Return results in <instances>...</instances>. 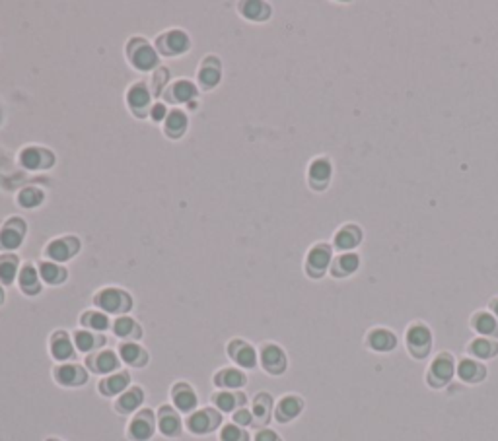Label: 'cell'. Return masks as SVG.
<instances>
[{"label":"cell","instance_id":"cell-5","mask_svg":"<svg viewBox=\"0 0 498 441\" xmlns=\"http://www.w3.org/2000/svg\"><path fill=\"white\" fill-rule=\"evenodd\" d=\"M331 247L329 245H315L308 253V272L310 276H323V272L327 270V267L331 265Z\"/></svg>","mask_w":498,"mask_h":441},{"label":"cell","instance_id":"cell-17","mask_svg":"<svg viewBox=\"0 0 498 441\" xmlns=\"http://www.w3.org/2000/svg\"><path fill=\"white\" fill-rule=\"evenodd\" d=\"M232 354L238 364H241L243 368H253L255 366V352L251 346L248 344H239V342H234L232 344Z\"/></svg>","mask_w":498,"mask_h":441},{"label":"cell","instance_id":"cell-39","mask_svg":"<svg viewBox=\"0 0 498 441\" xmlns=\"http://www.w3.org/2000/svg\"><path fill=\"white\" fill-rule=\"evenodd\" d=\"M269 409H270L269 397H267V395L257 397V400H255V414H257V418L267 420V418H269Z\"/></svg>","mask_w":498,"mask_h":441},{"label":"cell","instance_id":"cell-23","mask_svg":"<svg viewBox=\"0 0 498 441\" xmlns=\"http://www.w3.org/2000/svg\"><path fill=\"white\" fill-rule=\"evenodd\" d=\"M218 385H226V387H241L246 383V375L236 370L222 371L216 377Z\"/></svg>","mask_w":498,"mask_h":441},{"label":"cell","instance_id":"cell-1","mask_svg":"<svg viewBox=\"0 0 498 441\" xmlns=\"http://www.w3.org/2000/svg\"><path fill=\"white\" fill-rule=\"evenodd\" d=\"M456 358L450 352H440L426 371V383L432 389H444L456 375Z\"/></svg>","mask_w":498,"mask_h":441},{"label":"cell","instance_id":"cell-6","mask_svg":"<svg viewBox=\"0 0 498 441\" xmlns=\"http://www.w3.org/2000/svg\"><path fill=\"white\" fill-rule=\"evenodd\" d=\"M471 328L477 332L479 337H487V339L498 340V319L490 311H477L471 315L469 321Z\"/></svg>","mask_w":498,"mask_h":441},{"label":"cell","instance_id":"cell-12","mask_svg":"<svg viewBox=\"0 0 498 441\" xmlns=\"http://www.w3.org/2000/svg\"><path fill=\"white\" fill-rule=\"evenodd\" d=\"M304 409V402L298 397H284L279 402V409H277V420L279 422H288L292 418H296Z\"/></svg>","mask_w":498,"mask_h":441},{"label":"cell","instance_id":"cell-2","mask_svg":"<svg viewBox=\"0 0 498 441\" xmlns=\"http://www.w3.org/2000/svg\"><path fill=\"white\" fill-rule=\"evenodd\" d=\"M405 344H407L409 354L415 359L428 358V354L432 352V330L428 328V325L416 321L407 328Z\"/></svg>","mask_w":498,"mask_h":441},{"label":"cell","instance_id":"cell-26","mask_svg":"<svg viewBox=\"0 0 498 441\" xmlns=\"http://www.w3.org/2000/svg\"><path fill=\"white\" fill-rule=\"evenodd\" d=\"M129 385V375L127 373H119V375H113L109 379L105 381L102 385V389L105 391V395H115V393H121Z\"/></svg>","mask_w":498,"mask_h":441},{"label":"cell","instance_id":"cell-41","mask_svg":"<svg viewBox=\"0 0 498 441\" xmlns=\"http://www.w3.org/2000/svg\"><path fill=\"white\" fill-rule=\"evenodd\" d=\"M222 441H248V435L236 426H226L222 430Z\"/></svg>","mask_w":498,"mask_h":441},{"label":"cell","instance_id":"cell-35","mask_svg":"<svg viewBox=\"0 0 498 441\" xmlns=\"http://www.w3.org/2000/svg\"><path fill=\"white\" fill-rule=\"evenodd\" d=\"M14 274H16V263H14V259L0 261V280H2L4 284H10L12 280H14Z\"/></svg>","mask_w":498,"mask_h":441},{"label":"cell","instance_id":"cell-7","mask_svg":"<svg viewBox=\"0 0 498 441\" xmlns=\"http://www.w3.org/2000/svg\"><path fill=\"white\" fill-rule=\"evenodd\" d=\"M360 241H362V229L354 224H347L335 234V247L347 253H351L354 247L360 245Z\"/></svg>","mask_w":498,"mask_h":441},{"label":"cell","instance_id":"cell-47","mask_svg":"<svg viewBox=\"0 0 498 441\" xmlns=\"http://www.w3.org/2000/svg\"><path fill=\"white\" fill-rule=\"evenodd\" d=\"M236 422H238V424H243V426H246V424H249V422H251V416H249V412L248 411H239L238 414H236Z\"/></svg>","mask_w":498,"mask_h":441},{"label":"cell","instance_id":"cell-32","mask_svg":"<svg viewBox=\"0 0 498 441\" xmlns=\"http://www.w3.org/2000/svg\"><path fill=\"white\" fill-rule=\"evenodd\" d=\"M42 276L51 282V284H57V282H62L64 280V270L59 267H55L53 263H45L42 265Z\"/></svg>","mask_w":498,"mask_h":441},{"label":"cell","instance_id":"cell-21","mask_svg":"<svg viewBox=\"0 0 498 441\" xmlns=\"http://www.w3.org/2000/svg\"><path fill=\"white\" fill-rule=\"evenodd\" d=\"M121 358L127 362V364H135V366H140L145 364V352L138 348L136 344H123L121 346Z\"/></svg>","mask_w":498,"mask_h":441},{"label":"cell","instance_id":"cell-46","mask_svg":"<svg viewBox=\"0 0 498 441\" xmlns=\"http://www.w3.org/2000/svg\"><path fill=\"white\" fill-rule=\"evenodd\" d=\"M255 441H280V440H279V435H277L275 431L263 430V431H259V433H257Z\"/></svg>","mask_w":498,"mask_h":441},{"label":"cell","instance_id":"cell-29","mask_svg":"<svg viewBox=\"0 0 498 441\" xmlns=\"http://www.w3.org/2000/svg\"><path fill=\"white\" fill-rule=\"evenodd\" d=\"M160 430L164 431L166 435H174V433H177V431H179V420H177L176 414H172L169 411H162Z\"/></svg>","mask_w":498,"mask_h":441},{"label":"cell","instance_id":"cell-40","mask_svg":"<svg viewBox=\"0 0 498 441\" xmlns=\"http://www.w3.org/2000/svg\"><path fill=\"white\" fill-rule=\"evenodd\" d=\"M84 323L90 325V327L98 328V330L107 328V317L102 315V313H88V315H84Z\"/></svg>","mask_w":498,"mask_h":441},{"label":"cell","instance_id":"cell-19","mask_svg":"<svg viewBox=\"0 0 498 441\" xmlns=\"http://www.w3.org/2000/svg\"><path fill=\"white\" fill-rule=\"evenodd\" d=\"M146 414H148V412H145V416L136 418V420L131 424V435L138 441H145L152 435V424H150V418L146 420Z\"/></svg>","mask_w":498,"mask_h":441},{"label":"cell","instance_id":"cell-8","mask_svg":"<svg viewBox=\"0 0 498 441\" xmlns=\"http://www.w3.org/2000/svg\"><path fill=\"white\" fill-rule=\"evenodd\" d=\"M467 352L479 362H485V359H492L498 356V340L487 339V337H477L469 342Z\"/></svg>","mask_w":498,"mask_h":441},{"label":"cell","instance_id":"cell-22","mask_svg":"<svg viewBox=\"0 0 498 441\" xmlns=\"http://www.w3.org/2000/svg\"><path fill=\"white\" fill-rule=\"evenodd\" d=\"M53 356L57 359H66L73 356V346H71V340L66 339L64 335H59L57 339L53 340Z\"/></svg>","mask_w":498,"mask_h":441},{"label":"cell","instance_id":"cell-18","mask_svg":"<svg viewBox=\"0 0 498 441\" xmlns=\"http://www.w3.org/2000/svg\"><path fill=\"white\" fill-rule=\"evenodd\" d=\"M158 61V57H156V53L148 47V45H142V47H138L135 53V57H133V62H135L136 66L140 68V71H148V68H152Z\"/></svg>","mask_w":498,"mask_h":441},{"label":"cell","instance_id":"cell-31","mask_svg":"<svg viewBox=\"0 0 498 441\" xmlns=\"http://www.w3.org/2000/svg\"><path fill=\"white\" fill-rule=\"evenodd\" d=\"M117 368V358H115L113 352H102L98 358H95V370L107 373Z\"/></svg>","mask_w":498,"mask_h":441},{"label":"cell","instance_id":"cell-9","mask_svg":"<svg viewBox=\"0 0 498 441\" xmlns=\"http://www.w3.org/2000/svg\"><path fill=\"white\" fill-rule=\"evenodd\" d=\"M261 362H263V368L269 371V373H282L286 370V356L284 352L275 346V344H269L263 348V354H261Z\"/></svg>","mask_w":498,"mask_h":441},{"label":"cell","instance_id":"cell-49","mask_svg":"<svg viewBox=\"0 0 498 441\" xmlns=\"http://www.w3.org/2000/svg\"><path fill=\"white\" fill-rule=\"evenodd\" d=\"M488 309H490V313L498 319V298H492L488 301Z\"/></svg>","mask_w":498,"mask_h":441},{"label":"cell","instance_id":"cell-42","mask_svg":"<svg viewBox=\"0 0 498 441\" xmlns=\"http://www.w3.org/2000/svg\"><path fill=\"white\" fill-rule=\"evenodd\" d=\"M74 339H76V346L82 350V352L92 350L93 344H95V340H93L92 335H90V332H84V330L76 332V337H74Z\"/></svg>","mask_w":498,"mask_h":441},{"label":"cell","instance_id":"cell-38","mask_svg":"<svg viewBox=\"0 0 498 441\" xmlns=\"http://www.w3.org/2000/svg\"><path fill=\"white\" fill-rule=\"evenodd\" d=\"M174 93H176V97L179 100V102H189V100L195 95V86H193L191 82H187V80H183V82H177Z\"/></svg>","mask_w":498,"mask_h":441},{"label":"cell","instance_id":"cell-45","mask_svg":"<svg viewBox=\"0 0 498 441\" xmlns=\"http://www.w3.org/2000/svg\"><path fill=\"white\" fill-rule=\"evenodd\" d=\"M218 80H220V72L216 68H203L201 72V82L205 86H216Z\"/></svg>","mask_w":498,"mask_h":441},{"label":"cell","instance_id":"cell-3","mask_svg":"<svg viewBox=\"0 0 498 441\" xmlns=\"http://www.w3.org/2000/svg\"><path fill=\"white\" fill-rule=\"evenodd\" d=\"M457 377L467 385H477L487 379V366L475 358H463L457 364Z\"/></svg>","mask_w":498,"mask_h":441},{"label":"cell","instance_id":"cell-25","mask_svg":"<svg viewBox=\"0 0 498 441\" xmlns=\"http://www.w3.org/2000/svg\"><path fill=\"white\" fill-rule=\"evenodd\" d=\"M187 45H189V39H187L185 33H181V31H172L166 37V47L169 53L185 51Z\"/></svg>","mask_w":498,"mask_h":441},{"label":"cell","instance_id":"cell-28","mask_svg":"<svg viewBox=\"0 0 498 441\" xmlns=\"http://www.w3.org/2000/svg\"><path fill=\"white\" fill-rule=\"evenodd\" d=\"M21 288L28 292V294H35L39 290V284H37V274H35V268L33 267H24L20 276Z\"/></svg>","mask_w":498,"mask_h":441},{"label":"cell","instance_id":"cell-15","mask_svg":"<svg viewBox=\"0 0 498 441\" xmlns=\"http://www.w3.org/2000/svg\"><path fill=\"white\" fill-rule=\"evenodd\" d=\"M174 400H176L177 409L179 411H191L195 404H197V397H195V393L185 387V385H181V387H176L174 389Z\"/></svg>","mask_w":498,"mask_h":441},{"label":"cell","instance_id":"cell-13","mask_svg":"<svg viewBox=\"0 0 498 441\" xmlns=\"http://www.w3.org/2000/svg\"><path fill=\"white\" fill-rule=\"evenodd\" d=\"M331 162L327 158H317L310 165V179L313 183H322V187H325L331 179Z\"/></svg>","mask_w":498,"mask_h":441},{"label":"cell","instance_id":"cell-20","mask_svg":"<svg viewBox=\"0 0 498 441\" xmlns=\"http://www.w3.org/2000/svg\"><path fill=\"white\" fill-rule=\"evenodd\" d=\"M71 241H73V239H71ZM71 241H55V243L49 245L47 253H49V256L55 259V261H66V259H68V256L73 255L74 251L78 249V245H74V247L68 245Z\"/></svg>","mask_w":498,"mask_h":441},{"label":"cell","instance_id":"cell-27","mask_svg":"<svg viewBox=\"0 0 498 441\" xmlns=\"http://www.w3.org/2000/svg\"><path fill=\"white\" fill-rule=\"evenodd\" d=\"M241 12L251 18V20H263V18H267L269 16V8L265 6V4H261V2H243L241 4Z\"/></svg>","mask_w":498,"mask_h":441},{"label":"cell","instance_id":"cell-11","mask_svg":"<svg viewBox=\"0 0 498 441\" xmlns=\"http://www.w3.org/2000/svg\"><path fill=\"white\" fill-rule=\"evenodd\" d=\"M98 303L105 309V311H124L129 309V298L117 292V290H105L102 296H98Z\"/></svg>","mask_w":498,"mask_h":441},{"label":"cell","instance_id":"cell-24","mask_svg":"<svg viewBox=\"0 0 498 441\" xmlns=\"http://www.w3.org/2000/svg\"><path fill=\"white\" fill-rule=\"evenodd\" d=\"M142 402V391L140 389H133L129 393H124L121 400H119V409L123 412H131L135 411L136 406Z\"/></svg>","mask_w":498,"mask_h":441},{"label":"cell","instance_id":"cell-43","mask_svg":"<svg viewBox=\"0 0 498 441\" xmlns=\"http://www.w3.org/2000/svg\"><path fill=\"white\" fill-rule=\"evenodd\" d=\"M216 404L220 411H232L236 406V397L232 393H220L216 395Z\"/></svg>","mask_w":498,"mask_h":441},{"label":"cell","instance_id":"cell-37","mask_svg":"<svg viewBox=\"0 0 498 441\" xmlns=\"http://www.w3.org/2000/svg\"><path fill=\"white\" fill-rule=\"evenodd\" d=\"M42 150H35V148H30V150H26L24 156H21V162L26 167H30V169H35V167H43L42 165Z\"/></svg>","mask_w":498,"mask_h":441},{"label":"cell","instance_id":"cell-30","mask_svg":"<svg viewBox=\"0 0 498 441\" xmlns=\"http://www.w3.org/2000/svg\"><path fill=\"white\" fill-rule=\"evenodd\" d=\"M21 241V232L20 229H14L12 226H8L2 234H0V245L8 247V249H16L20 245Z\"/></svg>","mask_w":498,"mask_h":441},{"label":"cell","instance_id":"cell-4","mask_svg":"<svg viewBox=\"0 0 498 441\" xmlns=\"http://www.w3.org/2000/svg\"><path fill=\"white\" fill-rule=\"evenodd\" d=\"M366 344L374 352L387 354V352H394L397 348V337H395L394 330H389V328H374L366 337Z\"/></svg>","mask_w":498,"mask_h":441},{"label":"cell","instance_id":"cell-50","mask_svg":"<svg viewBox=\"0 0 498 441\" xmlns=\"http://www.w3.org/2000/svg\"><path fill=\"white\" fill-rule=\"evenodd\" d=\"M0 301H2V290H0Z\"/></svg>","mask_w":498,"mask_h":441},{"label":"cell","instance_id":"cell-16","mask_svg":"<svg viewBox=\"0 0 498 441\" xmlns=\"http://www.w3.org/2000/svg\"><path fill=\"white\" fill-rule=\"evenodd\" d=\"M84 371L78 366H62L57 371V379L61 381L62 385H80L84 381Z\"/></svg>","mask_w":498,"mask_h":441},{"label":"cell","instance_id":"cell-14","mask_svg":"<svg viewBox=\"0 0 498 441\" xmlns=\"http://www.w3.org/2000/svg\"><path fill=\"white\" fill-rule=\"evenodd\" d=\"M218 424V416L214 412H199L195 416L189 418V428L195 433H205V431L212 430Z\"/></svg>","mask_w":498,"mask_h":441},{"label":"cell","instance_id":"cell-33","mask_svg":"<svg viewBox=\"0 0 498 441\" xmlns=\"http://www.w3.org/2000/svg\"><path fill=\"white\" fill-rule=\"evenodd\" d=\"M185 115L181 113V111H174V113H169V117H167V131L172 133V136H177V134L185 129Z\"/></svg>","mask_w":498,"mask_h":441},{"label":"cell","instance_id":"cell-10","mask_svg":"<svg viewBox=\"0 0 498 441\" xmlns=\"http://www.w3.org/2000/svg\"><path fill=\"white\" fill-rule=\"evenodd\" d=\"M358 268H360V256L356 253H342L341 256H337L333 265V276H351Z\"/></svg>","mask_w":498,"mask_h":441},{"label":"cell","instance_id":"cell-44","mask_svg":"<svg viewBox=\"0 0 498 441\" xmlns=\"http://www.w3.org/2000/svg\"><path fill=\"white\" fill-rule=\"evenodd\" d=\"M133 328H135V323H133V319H129V317L119 319V321L115 323V332H117L119 337H127V335H131V332H133Z\"/></svg>","mask_w":498,"mask_h":441},{"label":"cell","instance_id":"cell-34","mask_svg":"<svg viewBox=\"0 0 498 441\" xmlns=\"http://www.w3.org/2000/svg\"><path fill=\"white\" fill-rule=\"evenodd\" d=\"M42 200V191H37V189H26V191L20 193V205L26 206V208H33V206L39 205Z\"/></svg>","mask_w":498,"mask_h":441},{"label":"cell","instance_id":"cell-48","mask_svg":"<svg viewBox=\"0 0 498 441\" xmlns=\"http://www.w3.org/2000/svg\"><path fill=\"white\" fill-rule=\"evenodd\" d=\"M164 115H166L164 105H156L154 109H152V117H154L156 121H162V119H164Z\"/></svg>","mask_w":498,"mask_h":441},{"label":"cell","instance_id":"cell-36","mask_svg":"<svg viewBox=\"0 0 498 441\" xmlns=\"http://www.w3.org/2000/svg\"><path fill=\"white\" fill-rule=\"evenodd\" d=\"M148 100H150V95H148V92H146L142 86H136V88H133V90L129 92V102H131L133 107H145Z\"/></svg>","mask_w":498,"mask_h":441}]
</instances>
